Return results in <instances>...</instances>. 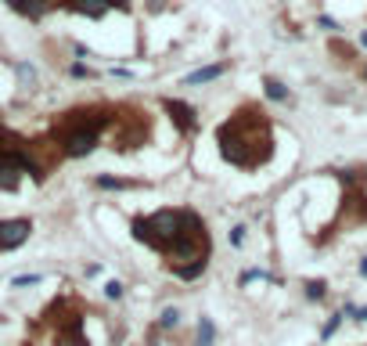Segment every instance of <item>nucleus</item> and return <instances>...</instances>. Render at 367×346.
I'll return each mask as SVG.
<instances>
[{"label": "nucleus", "instance_id": "f257e3e1", "mask_svg": "<svg viewBox=\"0 0 367 346\" xmlns=\"http://www.w3.org/2000/svg\"><path fill=\"white\" fill-rule=\"evenodd\" d=\"M216 145H220L223 163H231L238 170H260L274 155V130H270V119L260 108L245 105L242 112H234L231 119L220 123Z\"/></svg>", "mask_w": 367, "mask_h": 346}, {"label": "nucleus", "instance_id": "f03ea898", "mask_svg": "<svg viewBox=\"0 0 367 346\" xmlns=\"http://www.w3.org/2000/svg\"><path fill=\"white\" fill-rule=\"evenodd\" d=\"M116 123V108L112 105H83L69 108L65 116H58L54 123V141L65 159H83L101 145V134Z\"/></svg>", "mask_w": 367, "mask_h": 346}, {"label": "nucleus", "instance_id": "7ed1b4c3", "mask_svg": "<svg viewBox=\"0 0 367 346\" xmlns=\"http://www.w3.org/2000/svg\"><path fill=\"white\" fill-rule=\"evenodd\" d=\"M166 267L180 281H195L205 274L209 267V256H213V238H209V227L205 220L195 213V210H184V227L180 234L166 245Z\"/></svg>", "mask_w": 367, "mask_h": 346}, {"label": "nucleus", "instance_id": "20e7f679", "mask_svg": "<svg viewBox=\"0 0 367 346\" xmlns=\"http://www.w3.org/2000/svg\"><path fill=\"white\" fill-rule=\"evenodd\" d=\"M184 210L187 206H166V210H155L148 216H134V224H130L134 238L140 245L155 249V253H166V245L177 238L180 227H184Z\"/></svg>", "mask_w": 367, "mask_h": 346}, {"label": "nucleus", "instance_id": "39448f33", "mask_svg": "<svg viewBox=\"0 0 367 346\" xmlns=\"http://www.w3.org/2000/svg\"><path fill=\"white\" fill-rule=\"evenodd\" d=\"M29 234H33V220H29V216H8V220H0V253H11V249L25 245Z\"/></svg>", "mask_w": 367, "mask_h": 346}, {"label": "nucleus", "instance_id": "423d86ee", "mask_svg": "<svg viewBox=\"0 0 367 346\" xmlns=\"http://www.w3.org/2000/svg\"><path fill=\"white\" fill-rule=\"evenodd\" d=\"M51 346H90L87 343V332H83V314L72 310L65 318H58V328H54V343Z\"/></svg>", "mask_w": 367, "mask_h": 346}, {"label": "nucleus", "instance_id": "0eeeda50", "mask_svg": "<svg viewBox=\"0 0 367 346\" xmlns=\"http://www.w3.org/2000/svg\"><path fill=\"white\" fill-rule=\"evenodd\" d=\"M162 108H166V116L173 119V127H177L184 137L198 134L202 119H198V112H195V108H191L187 101H180V98H166V101H162Z\"/></svg>", "mask_w": 367, "mask_h": 346}, {"label": "nucleus", "instance_id": "6e6552de", "mask_svg": "<svg viewBox=\"0 0 367 346\" xmlns=\"http://www.w3.org/2000/svg\"><path fill=\"white\" fill-rule=\"evenodd\" d=\"M8 8L14 14H22V19H29V22H40L58 8V0H8Z\"/></svg>", "mask_w": 367, "mask_h": 346}, {"label": "nucleus", "instance_id": "1a4fd4ad", "mask_svg": "<svg viewBox=\"0 0 367 346\" xmlns=\"http://www.w3.org/2000/svg\"><path fill=\"white\" fill-rule=\"evenodd\" d=\"M227 72V61H220V65H205V69H195L191 76H184V87H198V83H213L220 76Z\"/></svg>", "mask_w": 367, "mask_h": 346}, {"label": "nucleus", "instance_id": "9d476101", "mask_svg": "<svg viewBox=\"0 0 367 346\" xmlns=\"http://www.w3.org/2000/svg\"><path fill=\"white\" fill-rule=\"evenodd\" d=\"M302 296H306L310 303H324L328 300V281L324 278H306L302 281Z\"/></svg>", "mask_w": 367, "mask_h": 346}, {"label": "nucleus", "instance_id": "9b49d317", "mask_svg": "<svg viewBox=\"0 0 367 346\" xmlns=\"http://www.w3.org/2000/svg\"><path fill=\"white\" fill-rule=\"evenodd\" d=\"M94 184H98L101 192H130V187H140V181H126V177H108V173H101V177H94Z\"/></svg>", "mask_w": 367, "mask_h": 346}, {"label": "nucleus", "instance_id": "f8f14e48", "mask_svg": "<svg viewBox=\"0 0 367 346\" xmlns=\"http://www.w3.org/2000/svg\"><path fill=\"white\" fill-rule=\"evenodd\" d=\"M263 94L270 101H289V87H284L281 80H274V76H266V80H263Z\"/></svg>", "mask_w": 367, "mask_h": 346}, {"label": "nucleus", "instance_id": "ddd939ff", "mask_svg": "<svg viewBox=\"0 0 367 346\" xmlns=\"http://www.w3.org/2000/svg\"><path fill=\"white\" fill-rule=\"evenodd\" d=\"M198 346H216V325H213V318H198Z\"/></svg>", "mask_w": 367, "mask_h": 346}, {"label": "nucleus", "instance_id": "4468645a", "mask_svg": "<svg viewBox=\"0 0 367 346\" xmlns=\"http://www.w3.org/2000/svg\"><path fill=\"white\" fill-rule=\"evenodd\" d=\"M252 281H274V274H270V271H263V267H249V271L242 274V278H238V285H252Z\"/></svg>", "mask_w": 367, "mask_h": 346}, {"label": "nucleus", "instance_id": "2eb2a0df", "mask_svg": "<svg viewBox=\"0 0 367 346\" xmlns=\"http://www.w3.org/2000/svg\"><path fill=\"white\" fill-rule=\"evenodd\" d=\"M180 325V310L177 307H166L162 314H158V328H162V332H169V328H177Z\"/></svg>", "mask_w": 367, "mask_h": 346}, {"label": "nucleus", "instance_id": "dca6fc26", "mask_svg": "<svg viewBox=\"0 0 367 346\" xmlns=\"http://www.w3.org/2000/svg\"><path fill=\"white\" fill-rule=\"evenodd\" d=\"M123 296H126V285H123V281H119V278H108V281H105V300H112V303H119V300H123Z\"/></svg>", "mask_w": 367, "mask_h": 346}, {"label": "nucleus", "instance_id": "f3484780", "mask_svg": "<svg viewBox=\"0 0 367 346\" xmlns=\"http://www.w3.org/2000/svg\"><path fill=\"white\" fill-rule=\"evenodd\" d=\"M342 318H346V314L339 310V314H331V318L324 321V328H321V343H328L335 332H339V325H342Z\"/></svg>", "mask_w": 367, "mask_h": 346}, {"label": "nucleus", "instance_id": "a211bd4d", "mask_svg": "<svg viewBox=\"0 0 367 346\" xmlns=\"http://www.w3.org/2000/svg\"><path fill=\"white\" fill-rule=\"evenodd\" d=\"M40 281H43V274H14L11 289H33V285H40Z\"/></svg>", "mask_w": 367, "mask_h": 346}, {"label": "nucleus", "instance_id": "6ab92c4d", "mask_svg": "<svg viewBox=\"0 0 367 346\" xmlns=\"http://www.w3.org/2000/svg\"><path fill=\"white\" fill-rule=\"evenodd\" d=\"M14 72H19V80H22V83H36V69H33V65H25V61H22V65H14Z\"/></svg>", "mask_w": 367, "mask_h": 346}, {"label": "nucleus", "instance_id": "aec40b11", "mask_svg": "<svg viewBox=\"0 0 367 346\" xmlns=\"http://www.w3.org/2000/svg\"><path fill=\"white\" fill-rule=\"evenodd\" d=\"M69 76H72V80H90V65H83V61H76V65H69Z\"/></svg>", "mask_w": 367, "mask_h": 346}, {"label": "nucleus", "instance_id": "412c9836", "mask_svg": "<svg viewBox=\"0 0 367 346\" xmlns=\"http://www.w3.org/2000/svg\"><path fill=\"white\" fill-rule=\"evenodd\" d=\"M245 231H249L245 224H234V227H231V245H234V249L245 245Z\"/></svg>", "mask_w": 367, "mask_h": 346}, {"label": "nucleus", "instance_id": "4be33fe9", "mask_svg": "<svg viewBox=\"0 0 367 346\" xmlns=\"http://www.w3.org/2000/svg\"><path fill=\"white\" fill-rule=\"evenodd\" d=\"M317 26H321V29H328V33H335V29H339V22H335V19H328V14H321V19H317Z\"/></svg>", "mask_w": 367, "mask_h": 346}, {"label": "nucleus", "instance_id": "5701e85b", "mask_svg": "<svg viewBox=\"0 0 367 346\" xmlns=\"http://www.w3.org/2000/svg\"><path fill=\"white\" fill-rule=\"evenodd\" d=\"M112 8H130V0H108Z\"/></svg>", "mask_w": 367, "mask_h": 346}, {"label": "nucleus", "instance_id": "b1692460", "mask_svg": "<svg viewBox=\"0 0 367 346\" xmlns=\"http://www.w3.org/2000/svg\"><path fill=\"white\" fill-rule=\"evenodd\" d=\"M360 278H367V256L360 260Z\"/></svg>", "mask_w": 367, "mask_h": 346}, {"label": "nucleus", "instance_id": "393cba45", "mask_svg": "<svg viewBox=\"0 0 367 346\" xmlns=\"http://www.w3.org/2000/svg\"><path fill=\"white\" fill-rule=\"evenodd\" d=\"M360 47H367V29H364V33H360Z\"/></svg>", "mask_w": 367, "mask_h": 346}, {"label": "nucleus", "instance_id": "a878e982", "mask_svg": "<svg viewBox=\"0 0 367 346\" xmlns=\"http://www.w3.org/2000/svg\"><path fill=\"white\" fill-rule=\"evenodd\" d=\"M0 148H4V130H0Z\"/></svg>", "mask_w": 367, "mask_h": 346}, {"label": "nucleus", "instance_id": "bb28decb", "mask_svg": "<svg viewBox=\"0 0 367 346\" xmlns=\"http://www.w3.org/2000/svg\"><path fill=\"white\" fill-rule=\"evenodd\" d=\"M360 76H364V80H367V65H364V69H360Z\"/></svg>", "mask_w": 367, "mask_h": 346}]
</instances>
